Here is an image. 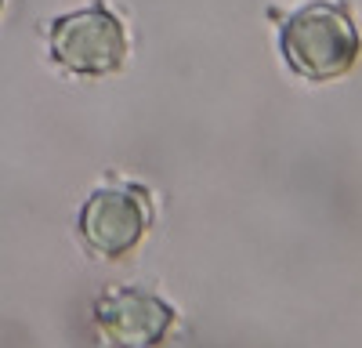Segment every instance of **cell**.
<instances>
[{
  "label": "cell",
  "instance_id": "cell-1",
  "mask_svg": "<svg viewBox=\"0 0 362 348\" xmlns=\"http://www.w3.org/2000/svg\"><path fill=\"white\" fill-rule=\"evenodd\" d=\"M286 66L305 80H337L355 69L358 29L344 0H312L297 8L279 29Z\"/></svg>",
  "mask_w": 362,
  "mask_h": 348
},
{
  "label": "cell",
  "instance_id": "cell-2",
  "mask_svg": "<svg viewBox=\"0 0 362 348\" xmlns=\"http://www.w3.org/2000/svg\"><path fill=\"white\" fill-rule=\"evenodd\" d=\"M51 58L66 73H76V76L116 73L127 58L124 22L112 15L105 0H95L90 8L54 18L51 22Z\"/></svg>",
  "mask_w": 362,
  "mask_h": 348
},
{
  "label": "cell",
  "instance_id": "cell-3",
  "mask_svg": "<svg viewBox=\"0 0 362 348\" xmlns=\"http://www.w3.org/2000/svg\"><path fill=\"white\" fill-rule=\"evenodd\" d=\"M145 203L148 196L138 185H105L98 192H90L80 211L83 243L109 261L124 257L145 236V225H148Z\"/></svg>",
  "mask_w": 362,
  "mask_h": 348
},
{
  "label": "cell",
  "instance_id": "cell-4",
  "mask_svg": "<svg viewBox=\"0 0 362 348\" xmlns=\"http://www.w3.org/2000/svg\"><path fill=\"white\" fill-rule=\"evenodd\" d=\"M174 323V308L138 286H109L95 301V327L116 348H156Z\"/></svg>",
  "mask_w": 362,
  "mask_h": 348
},
{
  "label": "cell",
  "instance_id": "cell-5",
  "mask_svg": "<svg viewBox=\"0 0 362 348\" xmlns=\"http://www.w3.org/2000/svg\"><path fill=\"white\" fill-rule=\"evenodd\" d=\"M0 8H4V0H0Z\"/></svg>",
  "mask_w": 362,
  "mask_h": 348
}]
</instances>
